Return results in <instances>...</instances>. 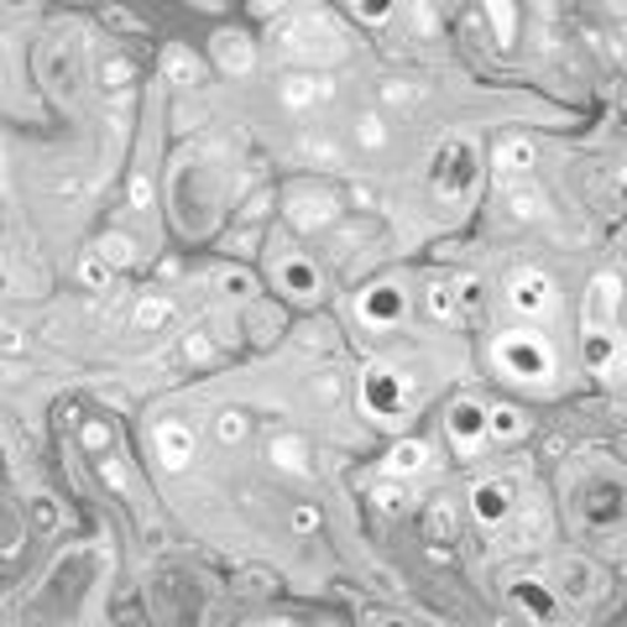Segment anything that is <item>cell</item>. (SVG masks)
<instances>
[{
	"label": "cell",
	"mask_w": 627,
	"mask_h": 627,
	"mask_svg": "<svg viewBox=\"0 0 627 627\" xmlns=\"http://www.w3.org/2000/svg\"><path fill=\"white\" fill-rule=\"evenodd\" d=\"M612 314H617V277L602 273L596 283H591V298H586V325H591V330H602V325H612Z\"/></svg>",
	"instance_id": "3"
},
{
	"label": "cell",
	"mask_w": 627,
	"mask_h": 627,
	"mask_svg": "<svg viewBox=\"0 0 627 627\" xmlns=\"http://www.w3.org/2000/svg\"><path fill=\"white\" fill-rule=\"evenodd\" d=\"M508 508H512V487H497V481H487V487L476 491V512H481L487 523L508 518Z\"/></svg>",
	"instance_id": "5"
},
{
	"label": "cell",
	"mask_w": 627,
	"mask_h": 627,
	"mask_svg": "<svg viewBox=\"0 0 627 627\" xmlns=\"http://www.w3.org/2000/svg\"><path fill=\"white\" fill-rule=\"evenodd\" d=\"M560 575L570 581V586H565L570 596H581V602H586V596H602V570H596V565H581V560H570Z\"/></svg>",
	"instance_id": "4"
},
{
	"label": "cell",
	"mask_w": 627,
	"mask_h": 627,
	"mask_svg": "<svg viewBox=\"0 0 627 627\" xmlns=\"http://www.w3.org/2000/svg\"><path fill=\"white\" fill-rule=\"evenodd\" d=\"M450 434H455V445H476V434H481V408H476V403H455Z\"/></svg>",
	"instance_id": "6"
},
{
	"label": "cell",
	"mask_w": 627,
	"mask_h": 627,
	"mask_svg": "<svg viewBox=\"0 0 627 627\" xmlns=\"http://www.w3.org/2000/svg\"><path fill=\"white\" fill-rule=\"evenodd\" d=\"M497 355L512 366V376H549L554 372L549 346H539V340H529V334H508V340L497 346Z\"/></svg>",
	"instance_id": "1"
},
{
	"label": "cell",
	"mask_w": 627,
	"mask_h": 627,
	"mask_svg": "<svg viewBox=\"0 0 627 627\" xmlns=\"http://www.w3.org/2000/svg\"><path fill=\"white\" fill-rule=\"evenodd\" d=\"M512 309L518 314H549L554 309V283L549 277H539V273H523L518 283H512Z\"/></svg>",
	"instance_id": "2"
},
{
	"label": "cell",
	"mask_w": 627,
	"mask_h": 627,
	"mask_svg": "<svg viewBox=\"0 0 627 627\" xmlns=\"http://www.w3.org/2000/svg\"><path fill=\"white\" fill-rule=\"evenodd\" d=\"M487 11H491V21H497V38L512 42V0H487Z\"/></svg>",
	"instance_id": "13"
},
{
	"label": "cell",
	"mask_w": 627,
	"mask_h": 627,
	"mask_svg": "<svg viewBox=\"0 0 627 627\" xmlns=\"http://www.w3.org/2000/svg\"><path fill=\"white\" fill-rule=\"evenodd\" d=\"M617 199H623V204H627V173L617 178Z\"/></svg>",
	"instance_id": "22"
},
{
	"label": "cell",
	"mask_w": 627,
	"mask_h": 627,
	"mask_svg": "<svg viewBox=\"0 0 627 627\" xmlns=\"http://www.w3.org/2000/svg\"><path fill=\"white\" fill-rule=\"evenodd\" d=\"M429 533H434V539H445V533H450V508H445V502L429 512Z\"/></svg>",
	"instance_id": "17"
},
{
	"label": "cell",
	"mask_w": 627,
	"mask_h": 627,
	"mask_svg": "<svg viewBox=\"0 0 627 627\" xmlns=\"http://www.w3.org/2000/svg\"><path fill=\"white\" fill-rule=\"evenodd\" d=\"M277 460H283V466H304V445H288V439H283V445H277Z\"/></svg>",
	"instance_id": "18"
},
{
	"label": "cell",
	"mask_w": 627,
	"mask_h": 627,
	"mask_svg": "<svg viewBox=\"0 0 627 627\" xmlns=\"http://www.w3.org/2000/svg\"><path fill=\"white\" fill-rule=\"evenodd\" d=\"M382 627H403V623H382Z\"/></svg>",
	"instance_id": "23"
},
{
	"label": "cell",
	"mask_w": 627,
	"mask_h": 627,
	"mask_svg": "<svg viewBox=\"0 0 627 627\" xmlns=\"http://www.w3.org/2000/svg\"><path fill=\"white\" fill-rule=\"evenodd\" d=\"M355 11L366 21H387L392 17V0H355Z\"/></svg>",
	"instance_id": "15"
},
{
	"label": "cell",
	"mask_w": 627,
	"mask_h": 627,
	"mask_svg": "<svg viewBox=\"0 0 627 627\" xmlns=\"http://www.w3.org/2000/svg\"><path fill=\"white\" fill-rule=\"evenodd\" d=\"M429 309L439 314V319H450V314H455V304H450V288H439V283H434V294H429Z\"/></svg>",
	"instance_id": "16"
},
{
	"label": "cell",
	"mask_w": 627,
	"mask_h": 627,
	"mask_svg": "<svg viewBox=\"0 0 627 627\" xmlns=\"http://www.w3.org/2000/svg\"><path fill=\"white\" fill-rule=\"evenodd\" d=\"M491 434H508V439H518V434H523V413H518V408H497V413H491Z\"/></svg>",
	"instance_id": "11"
},
{
	"label": "cell",
	"mask_w": 627,
	"mask_h": 627,
	"mask_svg": "<svg viewBox=\"0 0 627 627\" xmlns=\"http://www.w3.org/2000/svg\"><path fill=\"white\" fill-rule=\"evenodd\" d=\"M424 460H429L424 445H397V450H392V470H418Z\"/></svg>",
	"instance_id": "12"
},
{
	"label": "cell",
	"mask_w": 627,
	"mask_h": 627,
	"mask_svg": "<svg viewBox=\"0 0 627 627\" xmlns=\"http://www.w3.org/2000/svg\"><path fill=\"white\" fill-rule=\"evenodd\" d=\"M241 42H246V38H235V32H225V38H220V59L231 63V68H252V53H246Z\"/></svg>",
	"instance_id": "10"
},
{
	"label": "cell",
	"mask_w": 627,
	"mask_h": 627,
	"mask_svg": "<svg viewBox=\"0 0 627 627\" xmlns=\"http://www.w3.org/2000/svg\"><path fill=\"white\" fill-rule=\"evenodd\" d=\"M361 141H366V147H376V141H382V120H376V116L361 120Z\"/></svg>",
	"instance_id": "19"
},
{
	"label": "cell",
	"mask_w": 627,
	"mask_h": 627,
	"mask_svg": "<svg viewBox=\"0 0 627 627\" xmlns=\"http://www.w3.org/2000/svg\"><path fill=\"white\" fill-rule=\"evenodd\" d=\"M508 210H512V220H533L539 210H544V194H539L533 183H512V189H508Z\"/></svg>",
	"instance_id": "7"
},
{
	"label": "cell",
	"mask_w": 627,
	"mask_h": 627,
	"mask_svg": "<svg viewBox=\"0 0 627 627\" xmlns=\"http://www.w3.org/2000/svg\"><path fill=\"white\" fill-rule=\"evenodd\" d=\"M162 455H173V466H183V455H189V439H183V429H162Z\"/></svg>",
	"instance_id": "14"
},
{
	"label": "cell",
	"mask_w": 627,
	"mask_h": 627,
	"mask_svg": "<svg viewBox=\"0 0 627 627\" xmlns=\"http://www.w3.org/2000/svg\"><path fill=\"white\" fill-rule=\"evenodd\" d=\"M549 533V512H539V508H529L523 518H518V529H512V544L518 549H533L539 539Z\"/></svg>",
	"instance_id": "8"
},
{
	"label": "cell",
	"mask_w": 627,
	"mask_h": 627,
	"mask_svg": "<svg viewBox=\"0 0 627 627\" xmlns=\"http://www.w3.org/2000/svg\"><path fill=\"white\" fill-rule=\"evenodd\" d=\"M497 168H502V173H529L533 147L529 141H508V147H497Z\"/></svg>",
	"instance_id": "9"
},
{
	"label": "cell",
	"mask_w": 627,
	"mask_h": 627,
	"mask_svg": "<svg viewBox=\"0 0 627 627\" xmlns=\"http://www.w3.org/2000/svg\"><path fill=\"white\" fill-rule=\"evenodd\" d=\"M220 434H225V439H235V434H241V418H235V413H225V424H220Z\"/></svg>",
	"instance_id": "20"
},
{
	"label": "cell",
	"mask_w": 627,
	"mask_h": 627,
	"mask_svg": "<svg viewBox=\"0 0 627 627\" xmlns=\"http://www.w3.org/2000/svg\"><path fill=\"white\" fill-rule=\"evenodd\" d=\"M277 6H283V0H256V11H277Z\"/></svg>",
	"instance_id": "21"
}]
</instances>
